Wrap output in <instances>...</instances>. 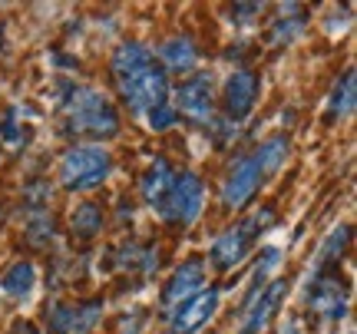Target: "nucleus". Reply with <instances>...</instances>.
<instances>
[{
    "label": "nucleus",
    "mask_w": 357,
    "mask_h": 334,
    "mask_svg": "<svg viewBox=\"0 0 357 334\" xmlns=\"http://www.w3.org/2000/svg\"><path fill=\"white\" fill-rule=\"evenodd\" d=\"M113 79L119 86L123 103L132 113H149L155 106L166 103L169 96V77L162 63L142 43H123L113 53Z\"/></svg>",
    "instance_id": "1"
},
{
    "label": "nucleus",
    "mask_w": 357,
    "mask_h": 334,
    "mask_svg": "<svg viewBox=\"0 0 357 334\" xmlns=\"http://www.w3.org/2000/svg\"><path fill=\"white\" fill-rule=\"evenodd\" d=\"M288 153H291L288 139H284V136H271V139H265L258 149L242 155V159L231 166L229 176H225V182H222V206L225 208L248 206V202L255 199L258 189L281 169V162L288 159Z\"/></svg>",
    "instance_id": "2"
},
{
    "label": "nucleus",
    "mask_w": 357,
    "mask_h": 334,
    "mask_svg": "<svg viewBox=\"0 0 357 334\" xmlns=\"http://www.w3.org/2000/svg\"><path fill=\"white\" fill-rule=\"evenodd\" d=\"M63 129L70 136L113 139L116 132H119V113H116L113 100H109L102 90L77 86V90H70V100H66Z\"/></svg>",
    "instance_id": "3"
},
{
    "label": "nucleus",
    "mask_w": 357,
    "mask_h": 334,
    "mask_svg": "<svg viewBox=\"0 0 357 334\" xmlns=\"http://www.w3.org/2000/svg\"><path fill=\"white\" fill-rule=\"evenodd\" d=\"M113 159L102 146H73L60 162V185L70 192H89L106 182Z\"/></svg>",
    "instance_id": "4"
},
{
    "label": "nucleus",
    "mask_w": 357,
    "mask_h": 334,
    "mask_svg": "<svg viewBox=\"0 0 357 334\" xmlns=\"http://www.w3.org/2000/svg\"><path fill=\"white\" fill-rule=\"evenodd\" d=\"M202 202H205L202 179H199L195 172H176V179H172L166 199H162V206H159V215H162L169 225H176V229H189L192 222L199 219Z\"/></svg>",
    "instance_id": "5"
},
{
    "label": "nucleus",
    "mask_w": 357,
    "mask_h": 334,
    "mask_svg": "<svg viewBox=\"0 0 357 334\" xmlns=\"http://www.w3.org/2000/svg\"><path fill=\"white\" fill-rule=\"evenodd\" d=\"M275 219L271 212H255L252 219H242L238 225H231L229 231H222L215 238V245H212V265H215L218 271H229V268H235L238 261H242L245 255H248V248L255 245V238H258V231L265 229L268 222Z\"/></svg>",
    "instance_id": "6"
},
{
    "label": "nucleus",
    "mask_w": 357,
    "mask_h": 334,
    "mask_svg": "<svg viewBox=\"0 0 357 334\" xmlns=\"http://www.w3.org/2000/svg\"><path fill=\"white\" fill-rule=\"evenodd\" d=\"M182 116H189L192 123H208L212 109H215V86L208 73H195V77L182 79L176 86V106Z\"/></svg>",
    "instance_id": "7"
},
{
    "label": "nucleus",
    "mask_w": 357,
    "mask_h": 334,
    "mask_svg": "<svg viewBox=\"0 0 357 334\" xmlns=\"http://www.w3.org/2000/svg\"><path fill=\"white\" fill-rule=\"evenodd\" d=\"M102 318V301H73V305H53L47 311L50 334H89Z\"/></svg>",
    "instance_id": "8"
},
{
    "label": "nucleus",
    "mask_w": 357,
    "mask_h": 334,
    "mask_svg": "<svg viewBox=\"0 0 357 334\" xmlns=\"http://www.w3.org/2000/svg\"><path fill=\"white\" fill-rule=\"evenodd\" d=\"M307 301H311L314 311H321L324 318L341 321L347 314V284L341 282V275L334 268L318 271L314 282H311V288H307Z\"/></svg>",
    "instance_id": "9"
},
{
    "label": "nucleus",
    "mask_w": 357,
    "mask_h": 334,
    "mask_svg": "<svg viewBox=\"0 0 357 334\" xmlns=\"http://www.w3.org/2000/svg\"><path fill=\"white\" fill-rule=\"evenodd\" d=\"M215 308H218V288H202V291H195L192 298L178 301L176 311L169 314L172 334H195L215 314Z\"/></svg>",
    "instance_id": "10"
},
{
    "label": "nucleus",
    "mask_w": 357,
    "mask_h": 334,
    "mask_svg": "<svg viewBox=\"0 0 357 334\" xmlns=\"http://www.w3.org/2000/svg\"><path fill=\"white\" fill-rule=\"evenodd\" d=\"M222 100H225V116H229L231 123L245 119V116L255 109V100H258V73H252L248 66L235 70V73L225 79V93H222Z\"/></svg>",
    "instance_id": "11"
},
{
    "label": "nucleus",
    "mask_w": 357,
    "mask_h": 334,
    "mask_svg": "<svg viewBox=\"0 0 357 334\" xmlns=\"http://www.w3.org/2000/svg\"><path fill=\"white\" fill-rule=\"evenodd\" d=\"M284 288H288V282H281V278L268 282L265 291L242 311V328H238V334H261V328H265V324L271 321V314L278 311L281 298H284Z\"/></svg>",
    "instance_id": "12"
},
{
    "label": "nucleus",
    "mask_w": 357,
    "mask_h": 334,
    "mask_svg": "<svg viewBox=\"0 0 357 334\" xmlns=\"http://www.w3.org/2000/svg\"><path fill=\"white\" fill-rule=\"evenodd\" d=\"M205 284V265L202 258H189L182 268L169 278L166 284V305H178V301H185V298H192L195 291H202Z\"/></svg>",
    "instance_id": "13"
},
{
    "label": "nucleus",
    "mask_w": 357,
    "mask_h": 334,
    "mask_svg": "<svg viewBox=\"0 0 357 334\" xmlns=\"http://www.w3.org/2000/svg\"><path fill=\"white\" fill-rule=\"evenodd\" d=\"M159 56H162V70H172V73H192L195 63H199V50L189 37H172L159 47Z\"/></svg>",
    "instance_id": "14"
},
{
    "label": "nucleus",
    "mask_w": 357,
    "mask_h": 334,
    "mask_svg": "<svg viewBox=\"0 0 357 334\" xmlns=\"http://www.w3.org/2000/svg\"><path fill=\"white\" fill-rule=\"evenodd\" d=\"M172 179H176L172 166H169L166 159H155L153 166L146 169V176H142V199L153 208H159L169 192V185H172Z\"/></svg>",
    "instance_id": "15"
},
{
    "label": "nucleus",
    "mask_w": 357,
    "mask_h": 334,
    "mask_svg": "<svg viewBox=\"0 0 357 334\" xmlns=\"http://www.w3.org/2000/svg\"><path fill=\"white\" fill-rule=\"evenodd\" d=\"M354 96H357V77H354V70H347L344 79H337V86L331 90L328 119H344V116L354 109Z\"/></svg>",
    "instance_id": "16"
},
{
    "label": "nucleus",
    "mask_w": 357,
    "mask_h": 334,
    "mask_svg": "<svg viewBox=\"0 0 357 334\" xmlns=\"http://www.w3.org/2000/svg\"><path fill=\"white\" fill-rule=\"evenodd\" d=\"M33 282H37L33 265H30V261H17V265L0 278V288H3L7 295H13V298H26L30 291H33Z\"/></svg>",
    "instance_id": "17"
},
{
    "label": "nucleus",
    "mask_w": 357,
    "mask_h": 334,
    "mask_svg": "<svg viewBox=\"0 0 357 334\" xmlns=\"http://www.w3.org/2000/svg\"><path fill=\"white\" fill-rule=\"evenodd\" d=\"M70 225H73V231L79 238H93L96 231H102V208L96 202H83V206H77Z\"/></svg>",
    "instance_id": "18"
},
{
    "label": "nucleus",
    "mask_w": 357,
    "mask_h": 334,
    "mask_svg": "<svg viewBox=\"0 0 357 334\" xmlns=\"http://www.w3.org/2000/svg\"><path fill=\"white\" fill-rule=\"evenodd\" d=\"M347 242H351V229L347 225H337V229L331 231V238L324 242V248H321V258H318V271H328L334 268V261L344 255Z\"/></svg>",
    "instance_id": "19"
},
{
    "label": "nucleus",
    "mask_w": 357,
    "mask_h": 334,
    "mask_svg": "<svg viewBox=\"0 0 357 334\" xmlns=\"http://www.w3.org/2000/svg\"><path fill=\"white\" fill-rule=\"evenodd\" d=\"M305 30V13L301 7H284V17L275 20V30H271V43H284V40H294Z\"/></svg>",
    "instance_id": "20"
},
{
    "label": "nucleus",
    "mask_w": 357,
    "mask_h": 334,
    "mask_svg": "<svg viewBox=\"0 0 357 334\" xmlns=\"http://www.w3.org/2000/svg\"><path fill=\"white\" fill-rule=\"evenodd\" d=\"M176 109L169 103H162V106H155V109H149V126L153 129H169V126H176Z\"/></svg>",
    "instance_id": "21"
},
{
    "label": "nucleus",
    "mask_w": 357,
    "mask_h": 334,
    "mask_svg": "<svg viewBox=\"0 0 357 334\" xmlns=\"http://www.w3.org/2000/svg\"><path fill=\"white\" fill-rule=\"evenodd\" d=\"M261 13V7L258 3H242V7H231V17H238V20H231V24H248V17H258Z\"/></svg>",
    "instance_id": "22"
},
{
    "label": "nucleus",
    "mask_w": 357,
    "mask_h": 334,
    "mask_svg": "<svg viewBox=\"0 0 357 334\" xmlns=\"http://www.w3.org/2000/svg\"><path fill=\"white\" fill-rule=\"evenodd\" d=\"M281 334H301V324H298V321H288L284 328H281Z\"/></svg>",
    "instance_id": "23"
}]
</instances>
